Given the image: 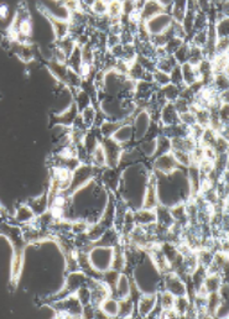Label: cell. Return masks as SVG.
I'll return each instance as SVG.
<instances>
[{"label": "cell", "mask_w": 229, "mask_h": 319, "mask_svg": "<svg viewBox=\"0 0 229 319\" xmlns=\"http://www.w3.org/2000/svg\"><path fill=\"white\" fill-rule=\"evenodd\" d=\"M181 74H182L183 86L186 87L192 86L193 83H196L197 81H199L197 68L193 67V66H191L190 63H183V65H181Z\"/></svg>", "instance_id": "obj_23"}, {"label": "cell", "mask_w": 229, "mask_h": 319, "mask_svg": "<svg viewBox=\"0 0 229 319\" xmlns=\"http://www.w3.org/2000/svg\"><path fill=\"white\" fill-rule=\"evenodd\" d=\"M180 123L178 113L175 109L174 103H166L160 110L159 124L161 126H169V125H175Z\"/></svg>", "instance_id": "obj_14"}, {"label": "cell", "mask_w": 229, "mask_h": 319, "mask_svg": "<svg viewBox=\"0 0 229 319\" xmlns=\"http://www.w3.org/2000/svg\"><path fill=\"white\" fill-rule=\"evenodd\" d=\"M213 151L215 155H220V153H228V139L222 136V135H217L214 143L212 146Z\"/></svg>", "instance_id": "obj_49"}, {"label": "cell", "mask_w": 229, "mask_h": 319, "mask_svg": "<svg viewBox=\"0 0 229 319\" xmlns=\"http://www.w3.org/2000/svg\"><path fill=\"white\" fill-rule=\"evenodd\" d=\"M203 60H204L203 50L190 44V47H188L187 63H190L191 66H193V67H197V66H198Z\"/></svg>", "instance_id": "obj_38"}, {"label": "cell", "mask_w": 229, "mask_h": 319, "mask_svg": "<svg viewBox=\"0 0 229 319\" xmlns=\"http://www.w3.org/2000/svg\"><path fill=\"white\" fill-rule=\"evenodd\" d=\"M47 68H49L50 73L57 79V82H60L61 84H65L67 81V73H68V66L67 63H61L57 61L51 60L47 62Z\"/></svg>", "instance_id": "obj_17"}, {"label": "cell", "mask_w": 229, "mask_h": 319, "mask_svg": "<svg viewBox=\"0 0 229 319\" xmlns=\"http://www.w3.org/2000/svg\"><path fill=\"white\" fill-rule=\"evenodd\" d=\"M132 125L133 129H134V140L141 141V140L145 139L149 127L151 125V118L148 111L144 110V109H137Z\"/></svg>", "instance_id": "obj_7"}, {"label": "cell", "mask_w": 229, "mask_h": 319, "mask_svg": "<svg viewBox=\"0 0 229 319\" xmlns=\"http://www.w3.org/2000/svg\"><path fill=\"white\" fill-rule=\"evenodd\" d=\"M67 66L71 68V70L78 72L81 70L82 66V56H81V47L76 46V49L73 50V52L68 56L67 58Z\"/></svg>", "instance_id": "obj_41"}, {"label": "cell", "mask_w": 229, "mask_h": 319, "mask_svg": "<svg viewBox=\"0 0 229 319\" xmlns=\"http://www.w3.org/2000/svg\"><path fill=\"white\" fill-rule=\"evenodd\" d=\"M106 15L110 19H119L123 15V3L121 2H110L108 3V10Z\"/></svg>", "instance_id": "obj_48"}, {"label": "cell", "mask_w": 229, "mask_h": 319, "mask_svg": "<svg viewBox=\"0 0 229 319\" xmlns=\"http://www.w3.org/2000/svg\"><path fill=\"white\" fill-rule=\"evenodd\" d=\"M100 310L104 313L106 318H117L119 313V301L113 296H109L103 301L102 304L99 305Z\"/></svg>", "instance_id": "obj_24"}, {"label": "cell", "mask_w": 229, "mask_h": 319, "mask_svg": "<svg viewBox=\"0 0 229 319\" xmlns=\"http://www.w3.org/2000/svg\"><path fill=\"white\" fill-rule=\"evenodd\" d=\"M172 147H171V139L165 135L160 134L158 137H156V153H155V157L156 156L160 155H164V153L167 152H171Z\"/></svg>", "instance_id": "obj_39"}, {"label": "cell", "mask_w": 229, "mask_h": 319, "mask_svg": "<svg viewBox=\"0 0 229 319\" xmlns=\"http://www.w3.org/2000/svg\"><path fill=\"white\" fill-rule=\"evenodd\" d=\"M98 170L100 169L92 166L90 164H81L76 170H73L71 176V185L67 192L68 195H73L74 192L88 185L90 181L97 180Z\"/></svg>", "instance_id": "obj_3"}, {"label": "cell", "mask_w": 229, "mask_h": 319, "mask_svg": "<svg viewBox=\"0 0 229 319\" xmlns=\"http://www.w3.org/2000/svg\"><path fill=\"white\" fill-rule=\"evenodd\" d=\"M191 105L192 104H191L190 102L182 99V98H177V99L174 102V106H175V109H176L178 115L182 113H186V111L191 110Z\"/></svg>", "instance_id": "obj_57"}, {"label": "cell", "mask_w": 229, "mask_h": 319, "mask_svg": "<svg viewBox=\"0 0 229 319\" xmlns=\"http://www.w3.org/2000/svg\"><path fill=\"white\" fill-rule=\"evenodd\" d=\"M177 66L176 60L172 55H166L164 57L156 60V70H160L165 73H169Z\"/></svg>", "instance_id": "obj_36"}, {"label": "cell", "mask_w": 229, "mask_h": 319, "mask_svg": "<svg viewBox=\"0 0 229 319\" xmlns=\"http://www.w3.org/2000/svg\"><path fill=\"white\" fill-rule=\"evenodd\" d=\"M111 139L116 140L122 146L129 145V142L134 140V129H133V125L129 123L122 124L121 127L114 132Z\"/></svg>", "instance_id": "obj_18"}, {"label": "cell", "mask_w": 229, "mask_h": 319, "mask_svg": "<svg viewBox=\"0 0 229 319\" xmlns=\"http://www.w3.org/2000/svg\"><path fill=\"white\" fill-rule=\"evenodd\" d=\"M153 77H154V83L161 88V87L167 86V84L171 83V79H170V74L169 73H165V72L160 71V70H155L153 72Z\"/></svg>", "instance_id": "obj_50"}, {"label": "cell", "mask_w": 229, "mask_h": 319, "mask_svg": "<svg viewBox=\"0 0 229 319\" xmlns=\"http://www.w3.org/2000/svg\"><path fill=\"white\" fill-rule=\"evenodd\" d=\"M76 297L78 298V301L82 303V305L89 304L90 303V289L87 284H82L76 292H74Z\"/></svg>", "instance_id": "obj_51"}, {"label": "cell", "mask_w": 229, "mask_h": 319, "mask_svg": "<svg viewBox=\"0 0 229 319\" xmlns=\"http://www.w3.org/2000/svg\"><path fill=\"white\" fill-rule=\"evenodd\" d=\"M223 282L224 281H223V277L220 273H207L203 281V287L207 293L218 292V289H219V287L222 286Z\"/></svg>", "instance_id": "obj_28"}, {"label": "cell", "mask_w": 229, "mask_h": 319, "mask_svg": "<svg viewBox=\"0 0 229 319\" xmlns=\"http://www.w3.org/2000/svg\"><path fill=\"white\" fill-rule=\"evenodd\" d=\"M97 115H98V109L95 108L94 105H89L87 108H84L83 110L79 113V116H81L82 121L86 125L88 129H92L95 125V121H97Z\"/></svg>", "instance_id": "obj_31"}, {"label": "cell", "mask_w": 229, "mask_h": 319, "mask_svg": "<svg viewBox=\"0 0 229 319\" xmlns=\"http://www.w3.org/2000/svg\"><path fill=\"white\" fill-rule=\"evenodd\" d=\"M211 86L217 90L218 93H222L228 90L229 81H228V74H214L212 78Z\"/></svg>", "instance_id": "obj_40"}, {"label": "cell", "mask_w": 229, "mask_h": 319, "mask_svg": "<svg viewBox=\"0 0 229 319\" xmlns=\"http://www.w3.org/2000/svg\"><path fill=\"white\" fill-rule=\"evenodd\" d=\"M132 277L125 272H121L118 281H117L116 287H114L111 296L116 297L117 299H123L125 297L130 296V289H132Z\"/></svg>", "instance_id": "obj_15"}, {"label": "cell", "mask_w": 229, "mask_h": 319, "mask_svg": "<svg viewBox=\"0 0 229 319\" xmlns=\"http://www.w3.org/2000/svg\"><path fill=\"white\" fill-rule=\"evenodd\" d=\"M178 169H180V166H178L172 152H167L154 157L153 171L156 174L171 175L172 172H175Z\"/></svg>", "instance_id": "obj_9"}, {"label": "cell", "mask_w": 229, "mask_h": 319, "mask_svg": "<svg viewBox=\"0 0 229 319\" xmlns=\"http://www.w3.org/2000/svg\"><path fill=\"white\" fill-rule=\"evenodd\" d=\"M141 156L148 158L155 157L156 153V137L155 139H144L139 141V145L137 146Z\"/></svg>", "instance_id": "obj_29"}, {"label": "cell", "mask_w": 229, "mask_h": 319, "mask_svg": "<svg viewBox=\"0 0 229 319\" xmlns=\"http://www.w3.org/2000/svg\"><path fill=\"white\" fill-rule=\"evenodd\" d=\"M160 204L158 195V176L154 171H150L146 181L145 191L143 196V203L141 208L145 209H155Z\"/></svg>", "instance_id": "obj_6"}, {"label": "cell", "mask_w": 229, "mask_h": 319, "mask_svg": "<svg viewBox=\"0 0 229 319\" xmlns=\"http://www.w3.org/2000/svg\"><path fill=\"white\" fill-rule=\"evenodd\" d=\"M218 115H219V120L223 125H228V118H229V109L228 104H222L218 109Z\"/></svg>", "instance_id": "obj_59"}, {"label": "cell", "mask_w": 229, "mask_h": 319, "mask_svg": "<svg viewBox=\"0 0 229 319\" xmlns=\"http://www.w3.org/2000/svg\"><path fill=\"white\" fill-rule=\"evenodd\" d=\"M183 42L185 41L181 39H178V37H172V39H170L169 41H167V44L164 46L165 51H166L167 55H174L175 51H176V50L181 46V45L183 44Z\"/></svg>", "instance_id": "obj_53"}, {"label": "cell", "mask_w": 229, "mask_h": 319, "mask_svg": "<svg viewBox=\"0 0 229 319\" xmlns=\"http://www.w3.org/2000/svg\"><path fill=\"white\" fill-rule=\"evenodd\" d=\"M171 24H172V18L171 15L167 14V13H162V14L158 15V17L145 21L146 29H148L149 34H150L151 36L162 34L164 31H166L167 29L170 28Z\"/></svg>", "instance_id": "obj_11"}, {"label": "cell", "mask_w": 229, "mask_h": 319, "mask_svg": "<svg viewBox=\"0 0 229 319\" xmlns=\"http://www.w3.org/2000/svg\"><path fill=\"white\" fill-rule=\"evenodd\" d=\"M190 304H191V299L188 298L187 296H177L176 298H175L174 309L178 313L180 318H183V315H185L186 310L188 309Z\"/></svg>", "instance_id": "obj_44"}, {"label": "cell", "mask_w": 229, "mask_h": 319, "mask_svg": "<svg viewBox=\"0 0 229 319\" xmlns=\"http://www.w3.org/2000/svg\"><path fill=\"white\" fill-rule=\"evenodd\" d=\"M212 72L214 74H228V53L215 55L211 60Z\"/></svg>", "instance_id": "obj_27"}, {"label": "cell", "mask_w": 229, "mask_h": 319, "mask_svg": "<svg viewBox=\"0 0 229 319\" xmlns=\"http://www.w3.org/2000/svg\"><path fill=\"white\" fill-rule=\"evenodd\" d=\"M191 110L194 114L196 118V124H198L202 127L209 126V111L207 108H201V106L191 105Z\"/></svg>", "instance_id": "obj_33"}, {"label": "cell", "mask_w": 229, "mask_h": 319, "mask_svg": "<svg viewBox=\"0 0 229 319\" xmlns=\"http://www.w3.org/2000/svg\"><path fill=\"white\" fill-rule=\"evenodd\" d=\"M102 147L105 155V166L109 169H119L121 156L123 152V146L111 137H103Z\"/></svg>", "instance_id": "obj_5"}, {"label": "cell", "mask_w": 229, "mask_h": 319, "mask_svg": "<svg viewBox=\"0 0 229 319\" xmlns=\"http://www.w3.org/2000/svg\"><path fill=\"white\" fill-rule=\"evenodd\" d=\"M28 204L30 206V208L33 209V212L35 213L36 217L44 214L45 212L49 211V197H47V192L42 193L41 196L31 199Z\"/></svg>", "instance_id": "obj_25"}, {"label": "cell", "mask_w": 229, "mask_h": 319, "mask_svg": "<svg viewBox=\"0 0 229 319\" xmlns=\"http://www.w3.org/2000/svg\"><path fill=\"white\" fill-rule=\"evenodd\" d=\"M170 79L171 83L178 87H185L182 82V74H181V66L177 65L171 72H170Z\"/></svg>", "instance_id": "obj_55"}, {"label": "cell", "mask_w": 229, "mask_h": 319, "mask_svg": "<svg viewBox=\"0 0 229 319\" xmlns=\"http://www.w3.org/2000/svg\"><path fill=\"white\" fill-rule=\"evenodd\" d=\"M228 47H229L228 37H219V39H217V41H215V46H214L215 55H224V53H228Z\"/></svg>", "instance_id": "obj_54"}, {"label": "cell", "mask_w": 229, "mask_h": 319, "mask_svg": "<svg viewBox=\"0 0 229 319\" xmlns=\"http://www.w3.org/2000/svg\"><path fill=\"white\" fill-rule=\"evenodd\" d=\"M79 115V110L77 109V106L74 103L68 106V108L63 109L60 113L55 114L53 115V121H55V125H63V126H68L71 127L73 125L74 120L78 118Z\"/></svg>", "instance_id": "obj_12"}, {"label": "cell", "mask_w": 229, "mask_h": 319, "mask_svg": "<svg viewBox=\"0 0 229 319\" xmlns=\"http://www.w3.org/2000/svg\"><path fill=\"white\" fill-rule=\"evenodd\" d=\"M162 13H165V9L160 4V2H145L143 9L140 10V19L141 21L145 23V21L158 17Z\"/></svg>", "instance_id": "obj_19"}, {"label": "cell", "mask_w": 229, "mask_h": 319, "mask_svg": "<svg viewBox=\"0 0 229 319\" xmlns=\"http://www.w3.org/2000/svg\"><path fill=\"white\" fill-rule=\"evenodd\" d=\"M198 142L193 139L191 135L183 137H174L171 139V147L172 150L185 151V152H192L194 148L197 147Z\"/></svg>", "instance_id": "obj_21"}, {"label": "cell", "mask_w": 229, "mask_h": 319, "mask_svg": "<svg viewBox=\"0 0 229 319\" xmlns=\"http://www.w3.org/2000/svg\"><path fill=\"white\" fill-rule=\"evenodd\" d=\"M89 261L93 267L99 272H104L109 270L113 260V248L94 245L88 252Z\"/></svg>", "instance_id": "obj_4"}, {"label": "cell", "mask_w": 229, "mask_h": 319, "mask_svg": "<svg viewBox=\"0 0 229 319\" xmlns=\"http://www.w3.org/2000/svg\"><path fill=\"white\" fill-rule=\"evenodd\" d=\"M188 47H190V42L185 41L180 47L175 51V53L172 56L176 60L177 65H183V63H187L188 60Z\"/></svg>", "instance_id": "obj_46"}, {"label": "cell", "mask_w": 229, "mask_h": 319, "mask_svg": "<svg viewBox=\"0 0 229 319\" xmlns=\"http://www.w3.org/2000/svg\"><path fill=\"white\" fill-rule=\"evenodd\" d=\"M51 303L56 312V318H82L83 305L78 301L74 293L68 294L67 297L62 299L52 301Z\"/></svg>", "instance_id": "obj_2"}, {"label": "cell", "mask_w": 229, "mask_h": 319, "mask_svg": "<svg viewBox=\"0 0 229 319\" xmlns=\"http://www.w3.org/2000/svg\"><path fill=\"white\" fill-rule=\"evenodd\" d=\"M41 13L51 21L53 33H55V40H62L65 37L70 36V20H63V19L52 17L51 14L45 12L44 9H42Z\"/></svg>", "instance_id": "obj_13"}, {"label": "cell", "mask_w": 229, "mask_h": 319, "mask_svg": "<svg viewBox=\"0 0 229 319\" xmlns=\"http://www.w3.org/2000/svg\"><path fill=\"white\" fill-rule=\"evenodd\" d=\"M182 88L183 87H178V86H175V84L170 83L167 84V86L161 87L159 90L167 103H174L175 100L180 97V92Z\"/></svg>", "instance_id": "obj_32"}, {"label": "cell", "mask_w": 229, "mask_h": 319, "mask_svg": "<svg viewBox=\"0 0 229 319\" xmlns=\"http://www.w3.org/2000/svg\"><path fill=\"white\" fill-rule=\"evenodd\" d=\"M0 235H5L13 244V261H12V282L17 284L20 278L21 271L24 265V254L28 243L23 236V230L17 225L9 224V223H2L0 224Z\"/></svg>", "instance_id": "obj_1"}, {"label": "cell", "mask_w": 229, "mask_h": 319, "mask_svg": "<svg viewBox=\"0 0 229 319\" xmlns=\"http://www.w3.org/2000/svg\"><path fill=\"white\" fill-rule=\"evenodd\" d=\"M118 301H119L118 317L132 318L137 314V310H135V301L132 298V297H125V298L118 299Z\"/></svg>", "instance_id": "obj_26"}, {"label": "cell", "mask_w": 229, "mask_h": 319, "mask_svg": "<svg viewBox=\"0 0 229 319\" xmlns=\"http://www.w3.org/2000/svg\"><path fill=\"white\" fill-rule=\"evenodd\" d=\"M135 224L139 227H146L156 223V212L155 209H145L139 208L134 211Z\"/></svg>", "instance_id": "obj_20"}, {"label": "cell", "mask_w": 229, "mask_h": 319, "mask_svg": "<svg viewBox=\"0 0 229 319\" xmlns=\"http://www.w3.org/2000/svg\"><path fill=\"white\" fill-rule=\"evenodd\" d=\"M145 70H144L143 67L138 63V61L135 60L134 62L130 63L129 66V70H128V74L127 76L129 77L130 79H133L134 82H138V81H141L144 77V74H145Z\"/></svg>", "instance_id": "obj_45"}, {"label": "cell", "mask_w": 229, "mask_h": 319, "mask_svg": "<svg viewBox=\"0 0 229 319\" xmlns=\"http://www.w3.org/2000/svg\"><path fill=\"white\" fill-rule=\"evenodd\" d=\"M178 118H180V123L187 127L193 126V125L196 124V118H194V114L192 113V110H188L186 111V113L180 114Z\"/></svg>", "instance_id": "obj_56"}, {"label": "cell", "mask_w": 229, "mask_h": 319, "mask_svg": "<svg viewBox=\"0 0 229 319\" xmlns=\"http://www.w3.org/2000/svg\"><path fill=\"white\" fill-rule=\"evenodd\" d=\"M8 17H9V8H8L7 4H0V19L2 20H7Z\"/></svg>", "instance_id": "obj_60"}, {"label": "cell", "mask_w": 229, "mask_h": 319, "mask_svg": "<svg viewBox=\"0 0 229 319\" xmlns=\"http://www.w3.org/2000/svg\"><path fill=\"white\" fill-rule=\"evenodd\" d=\"M106 10H108V2H93L90 4V14L94 17L106 15Z\"/></svg>", "instance_id": "obj_52"}, {"label": "cell", "mask_w": 229, "mask_h": 319, "mask_svg": "<svg viewBox=\"0 0 229 319\" xmlns=\"http://www.w3.org/2000/svg\"><path fill=\"white\" fill-rule=\"evenodd\" d=\"M124 124L123 121H116V120H109V119H104V120L100 123L98 129H99L100 135L102 137H111L114 135V132L121 127V125Z\"/></svg>", "instance_id": "obj_30"}, {"label": "cell", "mask_w": 229, "mask_h": 319, "mask_svg": "<svg viewBox=\"0 0 229 319\" xmlns=\"http://www.w3.org/2000/svg\"><path fill=\"white\" fill-rule=\"evenodd\" d=\"M213 26H214V31L215 34H217L218 39H219V37H228V34H229L228 17H224L219 19V20H217L214 24H213Z\"/></svg>", "instance_id": "obj_47"}, {"label": "cell", "mask_w": 229, "mask_h": 319, "mask_svg": "<svg viewBox=\"0 0 229 319\" xmlns=\"http://www.w3.org/2000/svg\"><path fill=\"white\" fill-rule=\"evenodd\" d=\"M89 164L92 166L98 167V169H104L105 166V155H104V150L102 147V143L98 145V147L95 148L92 152V155L89 156Z\"/></svg>", "instance_id": "obj_37"}, {"label": "cell", "mask_w": 229, "mask_h": 319, "mask_svg": "<svg viewBox=\"0 0 229 319\" xmlns=\"http://www.w3.org/2000/svg\"><path fill=\"white\" fill-rule=\"evenodd\" d=\"M119 275H121V272L113 270V268H109V270L102 272V277H100V280H102L103 282H104L106 286L110 288V292H113L114 287H116L117 284V281H118L119 278Z\"/></svg>", "instance_id": "obj_43"}, {"label": "cell", "mask_w": 229, "mask_h": 319, "mask_svg": "<svg viewBox=\"0 0 229 319\" xmlns=\"http://www.w3.org/2000/svg\"><path fill=\"white\" fill-rule=\"evenodd\" d=\"M72 97H73V103L76 104L79 113H81L84 108L93 104L92 97H90L86 90L82 88L72 89Z\"/></svg>", "instance_id": "obj_22"}, {"label": "cell", "mask_w": 229, "mask_h": 319, "mask_svg": "<svg viewBox=\"0 0 229 319\" xmlns=\"http://www.w3.org/2000/svg\"><path fill=\"white\" fill-rule=\"evenodd\" d=\"M229 314V309H228V301H222V303L219 304V307L215 310L214 315L213 317L217 318H227Z\"/></svg>", "instance_id": "obj_58"}, {"label": "cell", "mask_w": 229, "mask_h": 319, "mask_svg": "<svg viewBox=\"0 0 229 319\" xmlns=\"http://www.w3.org/2000/svg\"><path fill=\"white\" fill-rule=\"evenodd\" d=\"M186 10H187V2H174L172 3V8L171 12H170V15H171L172 20L175 23H182L183 18L186 15Z\"/></svg>", "instance_id": "obj_34"}, {"label": "cell", "mask_w": 229, "mask_h": 319, "mask_svg": "<svg viewBox=\"0 0 229 319\" xmlns=\"http://www.w3.org/2000/svg\"><path fill=\"white\" fill-rule=\"evenodd\" d=\"M162 288L177 296H186V283L176 272L171 271L162 275Z\"/></svg>", "instance_id": "obj_8"}, {"label": "cell", "mask_w": 229, "mask_h": 319, "mask_svg": "<svg viewBox=\"0 0 229 319\" xmlns=\"http://www.w3.org/2000/svg\"><path fill=\"white\" fill-rule=\"evenodd\" d=\"M36 215L35 213L33 212V209L30 208L28 203L25 204H20L17 209H15L14 213V217H13V220L19 225H26V224H30L35 220Z\"/></svg>", "instance_id": "obj_16"}, {"label": "cell", "mask_w": 229, "mask_h": 319, "mask_svg": "<svg viewBox=\"0 0 229 319\" xmlns=\"http://www.w3.org/2000/svg\"><path fill=\"white\" fill-rule=\"evenodd\" d=\"M158 304V293H143L135 302L137 314L141 318H148Z\"/></svg>", "instance_id": "obj_10"}, {"label": "cell", "mask_w": 229, "mask_h": 319, "mask_svg": "<svg viewBox=\"0 0 229 319\" xmlns=\"http://www.w3.org/2000/svg\"><path fill=\"white\" fill-rule=\"evenodd\" d=\"M172 155H174L175 160L178 164V166L182 167V169H187L188 166L193 164L192 162V156L190 152H185V151L180 150H171Z\"/></svg>", "instance_id": "obj_42"}, {"label": "cell", "mask_w": 229, "mask_h": 319, "mask_svg": "<svg viewBox=\"0 0 229 319\" xmlns=\"http://www.w3.org/2000/svg\"><path fill=\"white\" fill-rule=\"evenodd\" d=\"M222 301L223 299L220 298V296L218 292H211V293H207L206 309H207V313H208L209 317L213 318L215 310H217V308L219 307V304L222 303Z\"/></svg>", "instance_id": "obj_35"}]
</instances>
